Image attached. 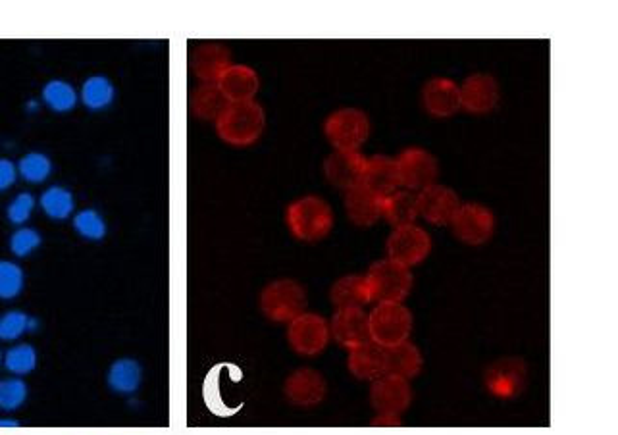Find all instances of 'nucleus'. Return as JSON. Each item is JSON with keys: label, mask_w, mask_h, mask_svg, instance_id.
I'll list each match as a JSON object with an SVG mask.
<instances>
[{"label": "nucleus", "mask_w": 618, "mask_h": 435, "mask_svg": "<svg viewBox=\"0 0 618 435\" xmlns=\"http://www.w3.org/2000/svg\"><path fill=\"white\" fill-rule=\"evenodd\" d=\"M264 112L255 101L230 103L216 120L218 135L233 147L253 145L264 131Z\"/></svg>", "instance_id": "f257e3e1"}, {"label": "nucleus", "mask_w": 618, "mask_h": 435, "mask_svg": "<svg viewBox=\"0 0 618 435\" xmlns=\"http://www.w3.org/2000/svg\"><path fill=\"white\" fill-rule=\"evenodd\" d=\"M287 228L301 241H320L334 226L332 208L320 197H303L287 208Z\"/></svg>", "instance_id": "f03ea898"}, {"label": "nucleus", "mask_w": 618, "mask_h": 435, "mask_svg": "<svg viewBox=\"0 0 618 435\" xmlns=\"http://www.w3.org/2000/svg\"><path fill=\"white\" fill-rule=\"evenodd\" d=\"M370 341L391 349L409 341L412 332V312L403 303H378L368 314Z\"/></svg>", "instance_id": "7ed1b4c3"}, {"label": "nucleus", "mask_w": 618, "mask_h": 435, "mask_svg": "<svg viewBox=\"0 0 618 435\" xmlns=\"http://www.w3.org/2000/svg\"><path fill=\"white\" fill-rule=\"evenodd\" d=\"M366 278L372 287V301L376 303H403L411 293V268L389 258L372 264Z\"/></svg>", "instance_id": "20e7f679"}, {"label": "nucleus", "mask_w": 618, "mask_h": 435, "mask_svg": "<svg viewBox=\"0 0 618 435\" xmlns=\"http://www.w3.org/2000/svg\"><path fill=\"white\" fill-rule=\"evenodd\" d=\"M260 308L270 320L289 324L307 312V293L293 280H278L264 287L260 295Z\"/></svg>", "instance_id": "39448f33"}, {"label": "nucleus", "mask_w": 618, "mask_h": 435, "mask_svg": "<svg viewBox=\"0 0 618 435\" xmlns=\"http://www.w3.org/2000/svg\"><path fill=\"white\" fill-rule=\"evenodd\" d=\"M330 322L314 312H303L289 322L287 341L291 349L303 357L320 355L330 343Z\"/></svg>", "instance_id": "423d86ee"}, {"label": "nucleus", "mask_w": 618, "mask_h": 435, "mask_svg": "<svg viewBox=\"0 0 618 435\" xmlns=\"http://www.w3.org/2000/svg\"><path fill=\"white\" fill-rule=\"evenodd\" d=\"M324 129L335 151H359L370 135V120L362 110L345 108L332 114Z\"/></svg>", "instance_id": "0eeeda50"}, {"label": "nucleus", "mask_w": 618, "mask_h": 435, "mask_svg": "<svg viewBox=\"0 0 618 435\" xmlns=\"http://www.w3.org/2000/svg\"><path fill=\"white\" fill-rule=\"evenodd\" d=\"M387 258L401 266H418L432 253V237L430 233L411 224L403 228H395L387 239Z\"/></svg>", "instance_id": "6e6552de"}, {"label": "nucleus", "mask_w": 618, "mask_h": 435, "mask_svg": "<svg viewBox=\"0 0 618 435\" xmlns=\"http://www.w3.org/2000/svg\"><path fill=\"white\" fill-rule=\"evenodd\" d=\"M397 162V172H399V183L409 189L420 193L422 189L434 185L438 180V160L436 156L424 149L412 147L399 154Z\"/></svg>", "instance_id": "1a4fd4ad"}, {"label": "nucleus", "mask_w": 618, "mask_h": 435, "mask_svg": "<svg viewBox=\"0 0 618 435\" xmlns=\"http://www.w3.org/2000/svg\"><path fill=\"white\" fill-rule=\"evenodd\" d=\"M451 230L459 241L478 247L490 241L495 231V216L486 206L476 203L461 205L451 220Z\"/></svg>", "instance_id": "9d476101"}, {"label": "nucleus", "mask_w": 618, "mask_h": 435, "mask_svg": "<svg viewBox=\"0 0 618 435\" xmlns=\"http://www.w3.org/2000/svg\"><path fill=\"white\" fill-rule=\"evenodd\" d=\"M412 401L411 382L399 378L395 374H386L372 382L370 387V403L380 416H395L409 409Z\"/></svg>", "instance_id": "9b49d317"}, {"label": "nucleus", "mask_w": 618, "mask_h": 435, "mask_svg": "<svg viewBox=\"0 0 618 435\" xmlns=\"http://www.w3.org/2000/svg\"><path fill=\"white\" fill-rule=\"evenodd\" d=\"M459 208H461L459 195L445 185L434 183L418 193V212L426 222L434 226L451 224Z\"/></svg>", "instance_id": "f8f14e48"}, {"label": "nucleus", "mask_w": 618, "mask_h": 435, "mask_svg": "<svg viewBox=\"0 0 618 435\" xmlns=\"http://www.w3.org/2000/svg\"><path fill=\"white\" fill-rule=\"evenodd\" d=\"M526 384V364L520 359L493 362L486 372V387L497 399L516 397Z\"/></svg>", "instance_id": "ddd939ff"}, {"label": "nucleus", "mask_w": 618, "mask_h": 435, "mask_svg": "<svg viewBox=\"0 0 618 435\" xmlns=\"http://www.w3.org/2000/svg\"><path fill=\"white\" fill-rule=\"evenodd\" d=\"M330 333L345 349H357L370 341L368 314L362 308H341L330 322Z\"/></svg>", "instance_id": "4468645a"}, {"label": "nucleus", "mask_w": 618, "mask_h": 435, "mask_svg": "<svg viewBox=\"0 0 618 435\" xmlns=\"http://www.w3.org/2000/svg\"><path fill=\"white\" fill-rule=\"evenodd\" d=\"M328 384L324 376L312 368L293 372L285 382V397L297 407H316L326 399Z\"/></svg>", "instance_id": "2eb2a0df"}, {"label": "nucleus", "mask_w": 618, "mask_h": 435, "mask_svg": "<svg viewBox=\"0 0 618 435\" xmlns=\"http://www.w3.org/2000/svg\"><path fill=\"white\" fill-rule=\"evenodd\" d=\"M422 103L428 114L449 118L461 110V87L447 77H434L422 89Z\"/></svg>", "instance_id": "dca6fc26"}, {"label": "nucleus", "mask_w": 618, "mask_h": 435, "mask_svg": "<svg viewBox=\"0 0 618 435\" xmlns=\"http://www.w3.org/2000/svg\"><path fill=\"white\" fill-rule=\"evenodd\" d=\"M499 103V83L488 74H474L461 87V108L470 114H488Z\"/></svg>", "instance_id": "f3484780"}, {"label": "nucleus", "mask_w": 618, "mask_h": 435, "mask_svg": "<svg viewBox=\"0 0 618 435\" xmlns=\"http://www.w3.org/2000/svg\"><path fill=\"white\" fill-rule=\"evenodd\" d=\"M366 158L359 151H335L324 166L326 178L339 189H353L361 185Z\"/></svg>", "instance_id": "a211bd4d"}, {"label": "nucleus", "mask_w": 618, "mask_h": 435, "mask_svg": "<svg viewBox=\"0 0 618 435\" xmlns=\"http://www.w3.org/2000/svg\"><path fill=\"white\" fill-rule=\"evenodd\" d=\"M216 85L228 103H249L257 95V72L249 66H228L216 79Z\"/></svg>", "instance_id": "6ab92c4d"}, {"label": "nucleus", "mask_w": 618, "mask_h": 435, "mask_svg": "<svg viewBox=\"0 0 618 435\" xmlns=\"http://www.w3.org/2000/svg\"><path fill=\"white\" fill-rule=\"evenodd\" d=\"M347 366L355 378L374 382L387 374V349L380 347L374 341H368L361 347L349 351Z\"/></svg>", "instance_id": "aec40b11"}, {"label": "nucleus", "mask_w": 618, "mask_h": 435, "mask_svg": "<svg viewBox=\"0 0 618 435\" xmlns=\"http://www.w3.org/2000/svg\"><path fill=\"white\" fill-rule=\"evenodd\" d=\"M345 208H347V216L353 224L368 228V226H374L382 218L384 199L361 183V185L347 191Z\"/></svg>", "instance_id": "412c9836"}, {"label": "nucleus", "mask_w": 618, "mask_h": 435, "mask_svg": "<svg viewBox=\"0 0 618 435\" xmlns=\"http://www.w3.org/2000/svg\"><path fill=\"white\" fill-rule=\"evenodd\" d=\"M362 185L386 199L401 187L397 162L387 156H374L372 160H366Z\"/></svg>", "instance_id": "4be33fe9"}, {"label": "nucleus", "mask_w": 618, "mask_h": 435, "mask_svg": "<svg viewBox=\"0 0 618 435\" xmlns=\"http://www.w3.org/2000/svg\"><path fill=\"white\" fill-rule=\"evenodd\" d=\"M330 297L337 310L364 308L372 303V287L366 276H345L334 283Z\"/></svg>", "instance_id": "5701e85b"}, {"label": "nucleus", "mask_w": 618, "mask_h": 435, "mask_svg": "<svg viewBox=\"0 0 618 435\" xmlns=\"http://www.w3.org/2000/svg\"><path fill=\"white\" fill-rule=\"evenodd\" d=\"M420 216L418 212V193L409 189H397L389 197L384 199V212L382 218L393 228H403L411 226L414 220Z\"/></svg>", "instance_id": "b1692460"}, {"label": "nucleus", "mask_w": 618, "mask_h": 435, "mask_svg": "<svg viewBox=\"0 0 618 435\" xmlns=\"http://www.w3.org/2000/svg\"><path fill=\"white\" fill-rule=\"evenodd\" d=\"M422 362L420 349L411 341L387 349V374H395L411 382L422 372Z\"/></svg>", "instance_id": "393cba45"}, {"label": "nucleus", "mask_w": 618, "mask_h": 435, "mask_svg": "<svg viewBox=\"0 0 618 435\" xmlns=\"http://www.w3.org/2000/svg\"><path fill=\"white\" fill-rule=\"evenodd\" d=\"M228 66H232L230 54L220 45H205V47L197 49L195 56H193L195 74L208 83H216V79Z\"/></svg>", "instance_id": "a878e982"}, {"label": "nucleus", "mask_w": 618, "mask_h": 435, "mask_svg": "<svg viewBox=\"0 0 618 435\" xmlns=\"http://www.w3.org/2000/svg\"><path fill=\"white\" fill-rule=\"evenodd\" d=\"M143 380L141 364L135 359H118L112 362L106 382L108 387L118 395H131L139 389Z\"/></svg>", "instance_id": "bb28decb"}, {"label": "nucleus", "mask_w": 618, "mask_h": 435, "mask_svg": "<svg viewBox=\"0 0 618 435\" xmlns=\"http://www.w3.org/2000/svg\"><path fill=\"white\" fill-rule=\"evenodd\" d=\"M81 103L85 104L89 110H104L116 99V87L106 76L87 77L83 81L81 93H79Z\"/></svg>", "instance_id": "cd10ccee"}, {"label": "nucleus", "mask_w": 618, "mask_h": 435, "mask_svg": "<svg viewBox=\"0 0 618 435\" xmlns=\"http://www.w3.org/2000/svg\"><path fill=\"white\" fill-rule=\"evenodd\" d=\"M41 97L52 112H58V114H66V112L74 110L79 101L78 91L74 89V85L64 81V79L47 81Z\"/></svg>", "instance_id": "c85d7f7f"}, {"label": "nucleus", "mask_w": 618, "mask_h": 435, "mask_svg": "<svg viewBox=\"0 0 618 435\" xmlns=\"http://www.w3.org/2000/svg\"><path fill=\"white\" fill-rule=\"evenodd\" d=\"M39 205L51 220L60 222V220H68L72 216V212L76 208V199H74L70 189L60 187V185H52L41 195Z\"/></svg>", "instance_id": "c756f323"}, {"label": "nucleus", "mask_w": 618, "mask_h": 435, "mask_svg": "<svg viewBox=\"0 0 618 435\" xmlns=\"http://www.w3.org/2000/svg\"><path fill=\"white\" fill-rule=\"evenodd\" d=\"M228 104L216 83H205L193 95V110L205 120H218Z\"/></svg>", "instance_id": "7c9ffc66"}, {"label": "nucleus", "mask_w": 618, "mask_h": 435, "mask_svg": "<svg viewBox=\"0 0 618 435\" xmlns=\"http://www.w3.org/2000/svg\"><path fill=\"white\" fill-rule=\"evenodd\" d=\"M37 349L29 343H18L14 347H10L4 353V368L14 374L16 378H24L27 374H31L37 368Z\"/></svg>", "instance_id": "2f4dec72"}, {"label": "nucleus", "mask_w": 618, "mask_h": 435, "mask_svg": "<svg viewBox=\"0 0 618 435\" xmlns=\"http://www.w3.org/2000/svg\"><path fill=\"white\" fill-rule=\"evenodd\" d=\"M26 285V274L22 266L12 260H0V299L12 301L16 299Z\"/></svg>", "instance_id": "473e14b6"}, {"label": "nucleus", "mask_w": 618, "mask_h": 435, "mask_svg": "<svg viewBox=\"0 0 618 435\" xmlns=\"http://www.w3.org/2000/svg\"><path fill=\"white\" fill-rule=\"evenodd\" d=\"M18 174L29 183H43L49 180L52 174L51 158L45 153H27L18 162Z\"/></svg>", "instance_id": "72a5a7b5"}, {"label": "nucleus", "mask_w": 618, "mask_h": 435, "mask_svg": "<svg viewBox=\"0 0 618 435\" xmlns=\"http://www.w3.org/2000/svg\"><path fill=\"white\" fill-rule=\"evenodd\" d=\"M74 230L87 241H101L106 237L103 214L95 208H83L74 216Z\"/></svg>", "instance_id": "f704fd0d"}, {"label": "nucleus", "mask_w": 618, "mask_h": 435, "mask_svg": "<svg viewBox=\"0 0 618 435\" xmlns=\"http://www.w3.org/2000/svg\"><path fill=\"white\" fill-rule=\"evenodd\" d=\"M31 330H35V320L22 310H10L0 316V339L2 341H16Z\"/></svg>", "instance_id": "c9c22d12"}, {"label": "nucleus", "mask_w": 618, "mask_h": 435, "mask_svg": "<svg viewBox=\"0 0 618 435\" xmlns=\"http://www.w3.org/2000/svg\"><path fill=\"white\" fill-rule=\"evenodd\" d=\"M29 387L22 378H6L0 380V410L12 412L26 403Z\"/></svg>", "instance_id": "e433bc0d"}, {"label": "nucleus", "mask_w": 618, "mask_h": 435, "mask_svg": "<svg viewBox=\"0 0 618 435\" xmlns=\"http://www.w3.org/2000/svg\"><path fill=\"white\" fill-rule=\"evenodd\" d=\"M41 233L35 228H27L22 226L12 233L10 237V251L20 258H26L31 255L39 245H41Z\"/></svg>", "instance_id": "4c0bfd02"}, {"label": "nucleus", "mask_w": 618, "mask_h": 435, "mask_svg": "<svg viewBox=\"0 0 618 435\" xmlns=\"http://www.w3.org/2000/svg\"><path fill=\"white\" fill-rule=\"evenodd\" d=\"M33 210H35V197L31 193H20L10 201V205L6 208V216L10 224L24 226L31 218Z\"/></svg>", "instance_id": "58836bf2"}, {"label": "nucleus", "mask_w": 618, "mask_h": 435, "mask_svg": "<svg viewBox=\"0 0 618 435\" xmlns=\"http://www.w3.org/2000/svg\"><path fill=\"white\" fill-rule=\"evenodd\" d=\"M16 180H18V166L8 158H0V191L10 189Z\"/></svg>", "instance_id": "ea45409f"}, {"label": "nucleus", "mask_w": 618, "mask_h": 435, "mask_svg": "<svg viewBox=\"0 0 618 435\" xmlns=\"http://www.w3.org/2000/svg\"><path fill=\"white\" fill-rule=\"evenodd\" d=\"M403 422H401V418H395V416H380V414H376V418L372 420V426H387V428H391V426H401Z\"/></svg>", "instance_id": "a19ab883"}, {"label": "nucleus", "mask_w": 618, "mask_h": 435, "mask_svg": "<svg viewBox=\"0 0 618 435\" xmlns=\"http://www.w3.org/2000/svg\"><path fill=\"white\" fill-rule=\"evenodd\" d=\"M20 426L16 420H0V428H16Z\"/></svg>", "instance_id": "79ce46f5"}, {"label": "nucleus", "mask_w": 618, "mask_h": 435, "mask_svg": "<svg viewBox=\"0 0 618 435\" xmlns=\"http://www.w3.org/2000/svg\"><path fill=\"white\" fill-rule=\"evenodd\" d=\"M2 360H4V355H2V351H0V366H2Z\"/></svg>", "instance_id": "37998d69"}]
</instances>
